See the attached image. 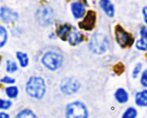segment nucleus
Returning a JSON list of instances; mask_svg holds the SVG:
<instances>
[{
  "label": "nucleus",
  "instance_id": "nucleus-1",
  "mask_svg": "<svg viewBox=\"0 0 147 118\" xmlns=\"http://www.w3.org/2000/svg\"><path fill=\"white\" fill-rule=\"evenodd\" d=\"M26 91L31 97L42 99L46 93V85L44 79L40 76L31 77L27 83Z\"/></svg>",
  "mask_w": 147,
  "mask_h": 118
},
{
  "label": "nucleus",
  "instance_id": "nucleus-2",
  "mask_svg": "<svg viewBox=\"0 0 147 118\" xmlns=\"http://www.w3.org/2000/svg\"><path fill=\"white\" fill-rule=\"evenodd\" d=\"M67 118H88V111L86 105L81 102H71L66 107Z\"/></svg>",
  "mask_w": 147,
  "mask_h": 118
},
{
  "label": "nucleus",
  "instance_id": "nucleus-3",
  "mask_svg": "<svg viewBox=\"0 0 147 118\" xmlns=\"http://www.w3.org/2000/svg\"><path fill=\"white\" fill-rule=\"evenodd\" d=\"M109 40L103 34L96 33L92 36L90 41V49L96 54H103L109 46Z\"/></svg>",
  "mask_w": 147,
  "mask_h": 118
},
{
  "label": "nucleus",
  "instance_id": "nucleus-4",
  "mask_svg": "<svg viewBox=\"0 0 147 118\" xmlns=\"http://www.w3.org/2000/svg\"><path fill=\"white\" fill-rule=\"evenodd\" d=\"M42 62L49 70L55 71L63 65V58L61 55L55 52H47L42 57Z\"/></svg>",
  "mask_w": 147,
  "mask_h": 118
},
{
  "label": "nucleus",
  "instance_id": "nucleus-5",
  "mask_svg": "<svg viewBox=\"0 0 147 118\" xmlns=\"http://www.w3.org/2000/svg\"><path fill=\"white\" fill-rule=\"evenodd\" d=\"M54 18L53 9L48 7H42L36 12V20L39 24L42 26H47L52 24Z\"/></svg>",
  "mask_w": 147,
  "mask_h": 118
},
{
  "label": "nucleus",
  "instance_id": "nucleus-6",
  "mask_svg": "<svg viewBox=\"0 0 147 118\" xmlns=\"http://www.w3.org/2000/svg\"><path fill=\"white\" fill-rule=\"evenodd\" d=\"M115 35L118 43L123 47L131 45L134 40L133 36L120 25H117L115 28Z\"/></svg>",
  "mask_w": 147,
  "mask_h": 118
},
{
  "label": "nucleus",
  "instance_id": "nucleus-7",
  "mask_svg": "<svg viewBox=\"0 0 147 118\" xmlns=\"http://www.w3.org/2000/svg\"><path fill=\"white\" fill-rule=\"evenodd\" d=\"M80 84L77 79L67 77L63 79L60 84V89L65 94L71 95L76 93L80 89Z\"/></svg>",
  "mask_w": 147,
  "mask_h": 118
},
{
  "label": "nucleus",
  "instance_id": "nucleus-8",
  "mask_svg": "<svg viewBox=\"0 0 147 118\" xmlns=\"http://www.w3.org/2000/svg\"><path fill=\"white\" fill-rule=\"evenodd\" d=\"M96 21V12L92 10H90L87 12L86 17L82 22H79V27L87 31H90L95 27Z\"/></svg>",
  "mask_w": 147,
  "mask_h": 118
},
{
  "label": "nucleus",
  "instance_id": "nucleus-9",
  "mask_svg": "<svg viewBox=\"0 0 147 118\" xmlns=\"http://www.w3.org/2000/svg\"><path fill=\"white\" fill-rule=\"evenodd\" d=\"M0 17L4 22H13L17 20L18 19V14L17 12L12 11L9 8L7 7H1V12H0Z\"/></svg>",
  "mask_w": 147,
  "mask_h": 118
},
{
  "label": "nucleus",
  "instance_id": "nucleus-10",
  "mask_svg": "<svg viewBox=\"0 0 147 118\" xmlns=\"http://www.w3.org/2000/svg\"><path fill=\"white\" fill-rule=\"evenodd\" d=\"M71 10L75 18L80 19L84 16L86 9L81 2H73L71 4Z\"/></svg>",
  "mask_w": 147,
  "mask_h": 118
},
{
  "label": "nucleus",
  "instance_id": "nucleus-11",
  "mask_svg": "<svg viewBox=\"0 0 147 118\" xmlns=\"http://www.w3.org/2000/svg\"><path fill=\"white\" fill-rule=\"evenodd\" d=\"M100 7L105 12L109 17H113L115 14V8L113 4H112L110 0H100Z\"/></svg>",
  "mask_w": 147,
  "mask_h": 118
},
{
  "label": "nucleus",
  "instance_id": "nucleus-12",
  "mask_svg": "<svg viewBox=\"0 0 147 118\" xmlns=\"http://www.w3.org/2000/svg\"><path fill=\"white\" fill-rule=\"evenodd\" d=\"M67 37H68L69 43L72 45H76L81 43L82 40H83L82 35L76 30H73V31L70 32Z\"/></svg>",
  "mask_w": 147,
  "mask_h": 118
},
{
  "label": "nucleus",
  "instance_id": "nucleus-13",
  "mask_svg": "<svg viewBox=\"0 0 147 118\" xmlns=\"http://www.w3.org/2000/svg\"><path fill=\"white\" fill-rule=\"evenodd\" d=\"M135 102L138 106H147V89L136 93Z\"/></svg>",
  "mask_w": 147,
  "mask_h": 118
},
{
  "label": "nucleus",
  "instance_id": "nucleus-14",
  "mask_svg": "<svg viewBox=\"0 0 147 118\" xmlns=\"http://www.w3.org/2000/svg\"><path fill=\"white\" fill-rule=\"evenodd\" d=\"M115 98L118 102L121 104H124L129 100V94L124 89H118L115 93Z\"/></svg>",
  "mask_w": 147,
  "mask_h": 118
},
{
  "label": "nucleus",
  "instance_id": "nucleus-15",
  "mask_svg": "<svg viewBox=\"0 0 147 118\" xmlns=\"http://www.w3.org/2000/svg\"><path fill=\"white\" fill-rule=\"evenodd\" d=\"M17 56V58L18 59L19 62H20V66L22 68L27 67L29 64V58L26 53H22V52H17L16 53Z\"/></svg>",
  "mask_w": 147,
  "mask_h": 118
},
{
  "label": "nucleus",
  "instance_id": "nucleus-16",
  "mask_svg": "<svg viewBox=\"0 0 147 118\" xmlns=\"http://www.w3.org/2000/svg\"><path fill=\"white\" fill-rule=\"evenodd\" d=\"M70 27L67 24H64V25L61 26L58 30H57V33L59 37H61L63 40H65L66 36H68L69 33H70Z\"/></svg>",
  "mask_w": 147,
  "mask_h": 118
},
{
  "label": "nucleus",
  "instance_id": "nucleus-17",
  "mask_svg": "<svg viewBox=\"0 0 147 118\" xmlns=\"http://www.w3.org/2000/svg\"><path fill=\"white\" fill-rule=\"evenodd\" d=\"M16 118H37V117L32 111L29 109H25L19 112Z\"/></svg>",
  "mask_w": 147,
  "mask_h": 118
},
{
  "label": "nucleus",
  "instance_id": "nucleus-18",
  "mask_svg": "<svg viewBox=\"0 0 147 118\" xmlns=\"http://www.w3.org/2000/svg\"><path fill=\"white\" fill-rule=\"evenodd\" d=\"M5 92H6V94H7V96L9 97L10 99H14V98H16L17 96H18V94H19L18 88H17V86H11L6 88Z\"/></svg>",
  "mask_w": 147,
  "mask_h": 118
},
{
  "label": "nucleus",
  "instance_id": "nucleus-19",
  "mask_svg": "<svg viewBox=\"0 0 147 118\" xmlns=\"http://www.w3.org/2000/svg\"><path fill=\"white\" fill-rule=\"evenodd\" d=\"M137 111L135 108L129 107L125 111L122 118H136L137 116Z\"/></svg>",
  "mask_w": 147,
  "mask_h": 118
},
{
  "label": "nucleus",
  "instance_id": "nucleus-20",
  "mask_svg": "<svg viewBox=\"0 0 147 118\" xmlns=\"http://www.w3.org/2000/svg\"><path fill=\"white\" fill-rule=\"evenodd\" d=\"M7 40V32L3 26L0 27V47H2Z\"/></svg>",
  "mask_w": 147,
  "mask_h": 118
},
{
  "label": "nucleus",
  "instance_id": "nucleus-21",
  "mask_svg": "<svg viewBox=\"0 0 147 118\" xmlns=\"http://www.w3.org/2000/svg\"><path fill=\"white\" fill-rule=\"evenodd\" d=\"M136 47L138 50L146 51L147 50V38L142 37V39L138 40L136 43Z\"/></svg>",
  "mask_w": 147,
  "mask_h": 118
},
{
  "label": "nucleus",
  "instance_id": "nucleus-22",
  "mask_svg": "<svg viewBox=\"0 0 147 118\" xmlns=\"http://www.w3.org/2000/svg\"><path fill=\"white\" fill-rule=\"evenodd\" d=\"M18 70V66L14 61L7 60V71L9 73H14Z\"/></svg>",
  "mask_w": 147,
  "mask_h": 118
},
{
  "label": "nucleus",
  "instance_id": "nucleus-23",
  "mask_svg": "<svg viewBox=\"0 0 147 118\" xmlns=\"http://www.w3.org/2000/svg\"><path fill=\"white\" fill-rule=\"evenodd\" d=\"M11 104H12L11 102L9 100H4V99H1L0 100V108L1 109H9Z\"/></svg>",
  "mask_w": 147,
  "mask_h": 118
},
{
  "label": "nucleus",
  "instance_id": "nucleus-24",
  "mask_svg": "<svg viewBox=\"0 0 147 118\" xmlns=\"http://www.w3.org/2000/svg\"><path fill=\"white\" fill-rule=\"evenodd\" d=\"M142 63H138V64H136V66H135V68H134L133 72H132V76H133L134 78L137 77L138 75L139 74V73H140L141 71H142Z\"/></svg>",
  "mask_w": 147,
  "mask_h": 118
},
{
  "label": "nucleus",
  "instance_id": "nucleus-25",
  "mask_svg": "<svg viewBox=\"0 0 147 118\" xmlns=\"http://www.w3.org/2000/svg\"><path fill=\"white\" fill-rule=\"evenodd\" d=\"M123 71H124V66H123V65L122 64V63H119L114 66V71L116 72L117 74H121L123 72Z\"/></svg>",
  "mask_w": 147,
  "mask_h": 118
},
{
  "label": "nucleus",
  "instance_id": "nucleus-26",
  "mask_svg": "<svg viewBox=\"0 0 147 118\" xmlns=\"http://www.w3.org/2000/svg\"><path fill=\"white\" fill-rule=\"evenodd\" d=\"M141 83L142 84V86L147 88V69H146L142 73V77H141Z\"/></svg>",
  "mask_w": 147,
  "mask_h": 118
},
{
  "label": "nucleus",
  "instance_id": "nucleus-27",
  "mask_svg": "<svg viewBox=\"0 0 147 118\" xmlns=\"http://www.w3.org/2000/svg\"><path fill=\"white\" fill-rule=\"evenodd\" d=\"M1 81L4 83H7V84H12L15 82V80H14L13 78L9 77V76H5V77L2 78L1 79Z\"/></svg>",
  "mask_w": 147,
  "mask_h": 118
},
{
  "label": "nucleus",
  "instance_id": "nucleus-28",
  "mask_svg": "<svg viewBox=\"0 0 147 118\" xmlns=\"http://www.w3.org/2000/svg\"><path fill=\"white\" fill-rule=\"evenodd\" d=\"M141 35H142V37L147 38V28L146 27H144L141 30Z\"/></svg>",
  "mask_w": 147,
  "mask_h": 118
},
{
  "label": "nucleus",
  "instance_id": "nucleus-29",
  "mask_svg": "<svg viewBox=\"0 0 147 118\" xmlns=\"http://www.w3.org/2000/svg\"><path fill=\"white\" fill-rule=\"evenodd\" d=\"M143 14L144 16V21L147 24V7H145L143 9Z\"/></svg>",
  "mask_w": 147,
  "mask_h": 118
},
{
  "label": "nucleus",
  "instance_id": "nucleus-30",
  "mask_svg": "<svg viewBox=\"0 0 147 118\" xmlns=\"http://www.w3.org/2000/svg\"><path fill=\"white\" fill-rule=\"evenodd\" d=\"M0 118H9V115L5 112H1L0 113Z\"/></svg>",
  "mask_w": 147,
  "mask_h": 118
}]
</instances>
